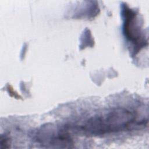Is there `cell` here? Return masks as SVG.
Wrapping results in <instances>:
<instances>
[{
	"instance_id": "6da1fadb",
	"label": "cell",
	"mask_w": 149,
	"mask_h": 149,
	"mask_svg": "<svg viewBox=\"0 0 149 149\" xmlns=\"http://www.w3.org/2000/svg\"><path fill=\"white\" fill-rule=\"evenodd\" d=\"M134 115L130 111L117 108L103 116L93 118L83 127L84 130L93 135L120 132L133 126Z\"/></svg>"
},
{
	"instance_id": "7a4b0ae2",
	"label": "cell",
	"mask_w": 149,
	"mask_h": 149,
	"mask_svg": "<svg viewBox=\"0 0 149 149\" xmlns=\"http://www.w3.org/2000/svg\"><path fill=\"white\" fill-rule=\"evenodd\" d=\"M125 22L124 23V33L125 36L132 42L138 44L141 35L136 25V14L130 9L125 10Z\"/></svg>"
}]
</instances>
